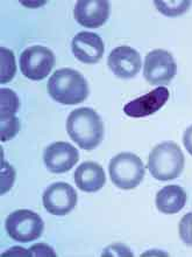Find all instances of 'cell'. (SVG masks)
<instances>
[{
	"label": "cell",
	"mask_w": 192,
	"mask_h": 257,
	"mask_svg": "<svg viewBox=\"0 0 192 257\" xmlns=\"http://www.w3.org/2000/svg\"><path fill=\"white\" fill-rule=\"evenodd\" d=\"M154 5L158 12L164 14L166 17H178L182 16L190 9L191 2L186 0H170V2H162V0H156Z\"/></svg>",
	"instance_id": "17"
},
{
	"label": "cell",
	"mask_w": 192,
	"mask_h": 257,
	"mask_svg": "<svg viewBox=\"0 0 192 257\" xmlns=\"http://www.w3.org/2000/svg\"><path fill=\"white\" fill-rule=\"evenodd\" d=\"M48 92L54 101L66 105L80 104L88 96V85L83 75L71 68L56 70L48 81Z\"/></svg>",
	"instance_id": "2"
},
{
	"label": "cell",
	"mask_w": 192,
	"mask_h": 257,
	"mask_svg": "<svg viewBox=\"0 0 192 257\" xmlns=\"http://www.w3.org/2000/svg\"><path fill=\"white\" fill-rule=\"evenodd\" d=\"M55 66V55L44 46H33L21 53L20 69L24 76L33 81L47 77Z\"/></svg>",
	"instance_id": "7"
},
{
	"label": "cell",
	"mask_w": 192,
	"mask_h": 257,
	"mask_svg": "<svg viewBox=\"0 0 192 257\" xmlns=\"http://www.w3.org/2000/svg\"><path fill=\"white\" fill-rule=\"evenodd\" d=\"M66 132L83 150H94L104 138V124L94 109H74L68 116Z\"/></svg>",
	"instance_id": "1"
},
{
	"label": "cell",
	"mask_w": 192,
	"mask_h": 257,
	"mask_svg": "<svg viewBox=\"0 0 192 257\" xmlns=\"http://www.w3.org/2000/svg\"><path fill=\"white\" fill-rule=\"evenodd\" d=\"M30 250V257H55L56 254L54 251V249L49 247L47 244H44V243H38V244H34L32 245V247L28 249Z\"/></svg>",
	"instance_id": "22"
},
{
	"label": "cell",
	"mask_w": 192,
	"mask_h": 257,
	"mask_svg": "<svg viewBox=\"0 0 192 257\" xmlns=\"http://www.w3.org/2000/svg\"><path fill=\"white\" fill-rule=\"evenodd\" d=\"M16 172L8 163L2 159V194H5L12 187Z\"/></svg>",
	"instance_id": "20"
},
{
	"label": "cell",
	"mask_w": 192,
	"mask_h": 257,
	"mask_svg": "<svg viewBox=\"0 0 192 257\" xmlns=\"http://www.w3.org/2000/svg\"><path fill=\"white\" fill-rule=\"evenodd\" d=\"M186 193L180 186L169 185L156 194V207L161 213L177 214L186 203Z\"/></svg>",
	"instance_id": "15"
},
{
	"label": "cell",
	"mask_w": 192,
	"mask_h": 257,
	"mask_svg": "<svg viewBox=\"0 0 192 257\" xmlns=\"http://www.w3.org/2000/svg\"><path fill=\"white\" fill-rule=\"evenodd\" d=\"M169 90L166 87H158L155 90L149 91L141 97L124 106V112L133 118H142L158 112L169 99Z\"/></svg>",
	"instance_id": "11"
},
{
	"label": "cell",
	"mask_w": 192,
	"mask_h": 257,
	"mask_svg": "<svg viewBox=\"0 0 192 257\" xmlns=\"http://www.w3.org/2000/svg\"><path fill=\"white\" fill-rule=\"evenodd\" d=\"M182 149L174 142H164L152 150L148 159V170L155 179L160 181L174 180L184 170Z\"/></svg>",
	"instance_id": "3"
},
{
	"label": "cell",
	"mask_w": 192,
	"mask_h": 257,
	"mask_svg": "<svg viewBox=\"0 0 192 257\" xmlns=\"http://www.w3.org/2000/svg\"><path fill=\"white\" fill-rule=\"evenodd\" d=\"M20 130L19 119L4 120L0 122V135H2V142H7L12 139Z\"/></svg>",
	"instance_id": "21"
},
{
	"label": "cell",
	"mask_w": 192,
	"mask_h": 257,
	"mask_svg": "<svg viewBox=\"0 0 192 257\" xmlns=\"http://www.w3.org/2000/svg\"><path fill=\"white\" fill-rule=\"evenodd\" d=\"M176 61L168 51L155 49L146 56L144 76L150 85H168L176 76Z\"/></svg>",
	"instance_id": "6"
},
{
	"label": "cell",
	"mask_w": 192,
	"mask_h": 257,
	"mask_svg": "<svg viewBox=\"0 0 192 257\" xmlns=\"http://www.w3.org/2000/svg\"><path fill=\"white\" fill-rule=\"evenodd\" d=\"M72 53L78 61L94 64L102 60L105 46L98 34L91 32H80L74 38L71 44Z\"/></svg>",
	"instance_id": "13"
},
{
	"label": "cell",
	"mask_w": 192,
	"mask_h": 257,
	"mask_svg": "<svg viewBox=\"0 0 192 257\" xmlns=\"http://www.w3.org/2000/svg\"><path fill=\"white\" fill-rule=\"evenodd\" d=\"M2 256H27L30 257V250L28 249H24L21 247H12L8 249L6 252H4Z\"/></svg>",
	"instance_id": "23"
},
{
	"label": "cell",
	"mask_w": 192,
	"mask_h": 257,
	"mask_svg": "<svg viewBox=\"0 0 192 257\" xmlns=\"http://www.w3.org/2000/svg\"><path fill=\"white\" fill-rule=\"evenodd\" d=\"M0 122L16 119V113L20 106V101L16 92L10 89L2 88L0 90Z\"/></svg>",
	"instance_id": "16"
},
{
	"label": "cell",
	"mask_w": 192,
	"mask_h": 257,
	"mask_svg": "<svg viewBox=\"0 0 192 257\" xmlns=\"http://www.w3.org/2000/svg\"><path fill=\"white\" fill-rule=\"evenodd\" d=\"M108 63L112 73L120 78H132L141 69V56L128 46H120L110 53Z\"/></svg>",
	"instance_id": "10"
},
{
	"label": "cell",
	"mask_w": 192,
	"mask_h": 257,
	"mask_svg": "<svg viewBox=\"0 0 192 257\" xmlns=\"http://www.w3.org/2000/svg\"><path fill=\"white\" fill-rule=\"evenodd\" d=\"M21 4H24V5H26V6H32V7H34V6H40V5H44V2H40V3H21Z\"/></svg>",
	"instance_id": "25"
},
{
	"label": "cell",
	"mask_w": 192,
	"mask_h": 257,
	"mask_svg": "<svg viewBox=\"0 0 192 257\" xmlns=\"http://www.w3.org/2000/svg\"><path fill=\"white\" fill-rule=\"evenodd\" d=\"M110 178L116 187L133 190L144 177V166L140 157L130 152H122L113 157L108 166Z\"/></svg>",
	"instance_id": "4"
},
{
	"label": "cell",
	"mask_w": 192,
	"mask_h": 257,
	"mask_svg": "<svg viewBox=\"0 0 192 257\" xmlns=\"http://www.w3.org/2000/svg\"><path fill=\"white\" fill-rule=\"evenodd\" d=\"M42 200L48 213L63 216L76 207L77 193L69 184L55 183L44 191Z\"/></svg>",
	"instance_id": "8"
},
{
	"label": "cell",
	"mask_w": 192,
	"mask_h": 257,
	"mask_svg": "<svg viewBox=\"0 0 192 257\" xmlns=\"http://www.w3.org/2000/svg\"><path fill=\"white\" fill-rule=\"evenodd\" d=\"M80 159L78 150L70 143L56 142L46 149L44 160L52 173H64L70 171Z\"/></svg>",
	"instance_id": "9"
},
{
	"label": "cell",
	"mask_w": 192,
	"mask_h": 257,
	"mask_svg": "<svg viewBox=\"0 0 192 257\" xmlns=\"http://www.w3.org/2000/svg\"><path fill=\"white\" fill-rule=\"evenodd\" d=\"M180 237L186 245L192 247V212L188 213L180 219Z\"/></svg>",
	"instance_id": "19"
},
{
	"label": "cell",
	"mask_w": 192,
	"mask_h": 257,
	"mask_svg": "<svg viewBox=\"0 0 192 257\" xmlns=\"http://www.w3.org/2000/svg\"><path fill=\"white\" fill-rule=\"evenodd\" d=\"M183 143L186 146V151L192 156V125L186 128L183 136Z\"/></svg>",
	"instance_id": "24"
},
{
	"label": "cell",
	"mask_w": 192,
	"mask_h": 257,
	"mask_svg": "<svg viewBox=\"0 0 192 257\" xmlns=\"http://www.w3.org/2000/svg\"><path fill=\"white\" fill-rule=\"evenodd\" d=\"M5 228L14 241L27 243L41 236L44 224L36 213L28 209H18L7 216Z\"/></svg>",
	"instance_id": "5"
},
{
	"label": "cell",
	"mask_w": 192,
	"mask_h": 257,
	"mask_svg": "<svg viewBox=\"0 0 192 257\" xmlns=\"http://www.w3.org/2000/svg\"><path fill=\"white\" fill-rule=\"evenodd\" d=\"M0 56H2V74H0V83L5 84L12 80L16 75V56L13 52L5 47L0 48Z\"/></svg>",
	"instance_id": "18"
},
{
	"label": "cell",
	"mask_w": 192,
	"mask_h": 257,
	"mask_svg": "<svg viewBox=\"0 0 192 257\" xmlns=\"http://www.w3.org/2000/svg\"><path fill=\"white\" fill-rule=\"evenodd\" d=\"M74 183L80 191L94 193L102 190L106 183L102 167L94 162H85L74 172Z\"/></svg>",
	"instance_id": "14"
},
{
	"label": "cell",
	"mask_w": 192,
	"mask_h": 257,
	"mask_svg": "<svg viewBox=\"0 0 192 257\" xmlns=\"http://www.w3.org/2000/svg\"><path fill=\"white\" fill-rule=\"evenodd\" d=\"M74 19L80 26L98 28L108 21L110 17V3L105 0H82L77 2L74 10Z\"/></svg>",
	"instance_id": "12"
}]
</instances>
